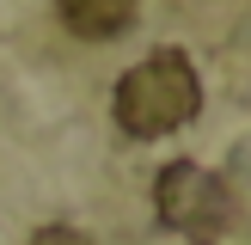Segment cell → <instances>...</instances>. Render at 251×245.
Segmentation results:
<instances>
[{
    "instance_id": "cell-1",
    "label": "cell",
    "mask_w": 251,
    "mask_h": 245,
    "mask_svg": "<svg viewBox=\"0 0 251 245\" xmlns=\"http://www.w3.org/2000/svg\"><path fill=\"white\" fill-rule=\"evenodd\" d=\"M196 110H202V80H196V68H190L184 49H159V55L135 61L117 80V122L135 141L178 135Z\"/></svg>"
},
{
    "instance_id": "cell-2",
    "label": "cell",
    "mask_w": 251,
    "mask_h": 245,
    "mask_svg": "<svg viewBox=\"0 0 251 245\" xmlns=\"http://www.w3.org/2000/svg\"><path fill=\"white\" fill-rule=\"evenodd\" d=\"M153 215H159V227L178 233V239L215 245V239H227V227H233V190H227L221 172L196 166V159H172V166L159 172V184H153Z\"/></svg>"
},
{
    "instance_id": "cell-3",
    "label": "cell",
    "mask_w": 251,
    "mask_h": 245,
    "mask_svg": "<svg viewBox=\"0 0 251 245\" xmlns=\"http://www.w3.org/2000/svg\"><path fill=\"white\" fill-rule=\"evenodd\" d=\"M55 12H61V24H68L74 37L104 43V37H123L135 24L141 0H55Z\"/></svg>"
},
{
    "instance_id": "cell-4",
    "label": "cell",
    "mask_w": 251,
    "mask_h": 245,
    "mask_svg": "<svg viewBox=\"0 0 251 245\" xmlns=\"http://www.w3.org/2000/svg\"><path fill=\"white\" fill-rule=\"evenodd\" d=\"M25 245H92V239H86L80 227H43V233H31Z\"/></svg>"
}]
</instances>
